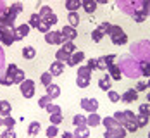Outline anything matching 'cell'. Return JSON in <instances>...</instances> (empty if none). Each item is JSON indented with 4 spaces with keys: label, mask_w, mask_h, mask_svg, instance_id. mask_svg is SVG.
Returning a JSON list of instances; mask_svg holds the SVG:
<instances>
[{
    "label": "cell",
    "mask_w": 150,
    "mask_h": 138,
    "mask_svg": "<svg viewBox=\"0 0 150 138\" xmlns=\"http://www.w3.org/2000/svg\"><path fill=\"white\" fill-rule=\"evenodd\" d=\"M79 2H81V4H83V0H79Z\"/></svg>",
    "instance_id": "003e7915"
},
{
    "label": "cell",
    "mask_w": 150,
    "mask_h": 138,
    "mask_svg": "<svg viewBox=\"0 0 150 138\" xmlns=\"http://www.w3.org/2000/svg\"><path fill=\"white\" fill-rule=\"evenodd\" d=\"M0 126H4V117L0 116Z\"/></svg>",
    "instance_id": "6125c7cd"
},
{
    "label": "cell",
    "mask_w": 150,
    "mask_h": 138,
    "mask_svg": "<svg viewBox=\"0 0 150 138\" xmlns=\"http://www.w3.org/2000/svg\"><path fill=\"white\" fill-rule=\"evenodd\" d=\"M78 76H79V78H88V79H91V71L86 67V66H79V67H78Z\"/></svg>",
    "instance_id": "f1b7e54d"
},
{
    "label": "cell",
    "mask_w": 150,
    "mask_h": 138,
    "mask_svg": "<svg viewBox=\"0 0 150 138\" xmlns=\"http://www.w3.org/2000/svg\"><path fill=\"white\" fill-rule=\"evenodd\" d=\"M0 85H4V86H11V85H14V83H12V79H9L7 76H2L0 78Z\"/></svg>",
    "instance_id": "11a10c76"
},
{
    "label": "cell",
    "mask_w": 150,
    "mask_h": 138,
    "mask_svg": "<svg viewBox=\"0 0 150 138\" xmlns=\"http://www.w3.org/2000/svg\"><path fill=\"white\" fill-rule=\"evenodd\" d=\"M4 126L7 128V130H14L16 126V119L12 116H7V117H4Z\"/></svg>",
    "instance_id": "f35d334b"
},
{
    "label": "cell",
    "mask_w": 150,
    "mask_h": 138,
    "mask_svg": "<svg viewBox=\"0 0 150 138\" xmlns=\"http://www.w3.org/2000/svg\"><path fill=\"white\" fill-rule=\"evenodd\" d=\"M97 2L95 0H83V4H81V7L85 9V12L86 14H93L95 12V9H97Z\"/></svg>",
    "instance_id": "ac0fdd59"
},
{
    "label": "cell",
    "mask_w": 150,
    "mask_h": 138,
    "mask_svg": "<svg viewBox=\"0 0 150 138\" xmlns=\"http://www.w3.org/2000/svg\"><path fill=\"white\" fill-rule=\"evenodd\" d=\"M60 48H62L64 52H67L69 55H71V54H74V43H73V42H69V40H67L66 43H62V47H60Z\"/></svg>",
    "instance_id": "60d3db41"
},
{
    "label": "cell",
    "mask_w": 150,
    "mask_h": 138,
    "mask_svg": "<svg viewBox=\"0 0 150 138\" xmlns=\"http://www.w3.org/2000/svg\"><path fill=\"white\" fill-rule=\"evenodd\" d=\"M124 130H126V131H129V133H135L136 130H138L136 121H128V123L124 124Z\"/></svg>",
    "instance_id": "bcb514c9"
},
{
    "label": "cell",
    "mask_w": 150,
    "mask_h": 138,
    "mask_svg": "<svg viewBox=\"0 0 150 138\" xmlns=\"http://www.w3.org/2000/svg\"><path fill=\"white\" fill-rule=\"evenodd\" d=\"M16 71H17V66H16V64H9L7 69H5V74H4V76H7L9 79H12L14 74H16Z\"/></svg>",
    "instance_id": "74e56055"
},
{
    "label": "cell",
    "mask_w": 150,
    "mask_h": 138,
    "mask_svg": "<svg viewBox=\"0 0 150 138\" xmlns=\"http://www.w3.org/2000/svg\"><path fill=\"white\" fill-rule=\"evenodd\" d=\"M45 135H47V138H55L57 135H59V128H57L55 124H50V126L47 128Z\"/></svg>",
    "instance_id": "f546056e"
},
{
    "label": "cell",
    "mask_w": 150,
    "mask_h": 138,
    "mask_svg": "<svg viewBox=\"0 0 150 138\" xmlns=\"http://www.w3.org/2000/svg\"><path fill=\"white\" fill-rule=\"evenodd\" d=\"M147 85H149V90H150V79H149V83H147Z\"/></svg>",
    "instance_id": "e7e4bbea"
},
{
    "label": "cell",
    "mask_w": 150,
    "mask_h": 138,
    "mask_svg": "<svg viewBox=\"0 0 150 138\" xmlns=\"http://www.w3.org/2000/svg\"><path fill=\"white\" fill-rule=\"evenodd\" d=\"M112 117H114V119L117 121V124H119V126H124V124L128 123V117H126L124 110H117V112H116V114H114Z\"/></svg>",
    "instance_id": "484cf974"
},
{
    "label": "cell",
    "mask_w": 150,
    "mask_h": 138,
    "mask_svg": "<svg viewBox=\"0 0 150 138\" xmlns=\"http://www.w3.org/2000/svg\"><path fill=\"white\" fill-rule=\"evenodd\" d=\"M64 121V116H62V112H57V114H50V124H62Z\"/></svg>",
    "instance_id": "1f68e13d"
},
{
    "label": "cell",
    "mask_w": 150,
    "mask_h": 138,
    "mask_svg": "<svg viewBox=\"0 0 150 138\" xmlns=\"http://www.w3.org/2000/svg\"><path fill=\"white\" fill-rule=\"evenodd\" d=\"M38 14L42 16V19L45 21V23H48L50 26H54V24H57V16L54 14V11L48 7V5H43L42 9H40V12Z\"/></svg>",
    "instance_id": "277c9868"
},
{
    "label": "cell",
    "mask_w": 150,
    "mask_h": 138,
    "mask_svg": "<svg viewBox=\"0 0 150 138\" xmlns=\"http://www.w3.org/2000/svg\"><path fill=\"white\" fill-rule=\"evenodd\" d=\"M135 121H136V126H138V128H145V126L149 124V117H147V116H142V114H138Z\"/></svg>",
    "instance_id": "d590c367"
},
{
    "label": "cell",
    "mask_w": 150,
    "mask_h": 138,
    "mask_svg": "<svg viewBox=\"0 0 150 138\" xmlns=\"http://www.w3.org/2000/svg\"><path fill=\"white\" fill-rule=\"evenodd\" d=\"M40 128H42V126H40L38 121H33V123L28 126V135H30V137H36V135L40 133Z\"/></svg>",
    "instance_id": "d4e9b609"
},
{
    "label": "cell",
    "mask_w": 150,
    "mask_h": 138,
    "mask_svg": "<svg viewBox=\"0 0 150 138\" xmlns=\"http://www.w3.org/2000/svg\"><path fill=\"white\" fill-rule=\"evenodd\" d=\"M69 59V54L67 52H64L62 48H59L57 52H55V61H60V62H67Z\"/></svg>",
    "instance_id": "836d02e7"
},
{
    "label": "cell",
    "mask_w": 150,
    "mask_h": 138,
    "mask_svg": "<svg viewBox=\"0 0 150 138\" xmlns=\"http://www.w3.org/2000/svg\"><path fill=\"white\" fill-rule=\"evenodd\" d=\"M98 88L104 90V92H109L112 88V83H110V76L109 74H104V76L98 79Z\"/></svg>",
    "instance_id": "2e32d148"
},
{
    "label": "cell",
    "mask_w": 150,
    "mask_h": 138,
    "mask_svg": "<svg viewBox=\"0 0 150 138\" xmlns=\"http://www.w3.org/2000/svg\"><path fill=\"white\" fill-rule=\"evenodd\" d=\"M73 124H74V128L88 126V123H86V116H83V114H76L74 117H73Z\"/></svg>",
    "instance_id": "603a6c76"
},
{
    "label": "cell",
    "mask_w": 150,
    "mask_h": 138,
    "mask_svg": "<svg viewBox=\"0 0 150 138\" xmlns=\"http://www.w3.org/2000/svg\"><path fill=\"white\" fill-rule=\"evenodd\" d=\"M110 26H112L110 23H102V24H98V28H97V30H100L102 33H104V35H109V31H110Z\"/></svg>",
    "instance_id": "681fc988"
},
{
    "label": "cell",
    "mask_w": 150,
    "mask_h": 138,
    "mask_svg": "<svg viewBox=\"0 0 150 138\" xmlns=\"http://www.w3.org/2000/svg\"><path fill=\"white\" fill-rule=\"evenodd\" d=\"M74 138H88L90 137V130H88V126H79V128H76L74 130Z\"/></svg>",
    "instance_id": "ffe728a7"
},
{
    "label": "cell",
    "mask_w": 150,
    "mask_h": 138,
    "mask_svg": "<svg viewBox=\"0 0 150 138\" xmlns=\"http://www.w3.org/2000/svg\"><path fill=\"white\" fill-rule=\"evenodd\" d=\"M140 74L150 76V62H142L140 64Z\"/></svg>",
    "instance_id": "b9f144b4"
},
{
    "label": "cell",
    "mask_w": 150,
    "mask_h": 138,
    "mask_svg": "<svg viewBox=\"0 0 150 138\" xmlns=\"http://www.w3.org/2000/svg\"><path fill=\"white\" fill-rule=\"evenodd\" d=\"M109 36H110V40H112L114 45H124V43L128 42V35H126V33L122 31V28L117 26V24H112V26H110Z\"/></svg>",
    "instance_id": "6da1fadb"
},
{
    "label": "cell",
    "mask_w": 150,
    "mask_h": 138,
    "mask_svg": "<svg viewBox=\"0 0 150 138\" xmlns=\"http://www.w3.org/2000/svg\"><path fill=\"white\" fill-rule=\"evenodd\" d=\"M19 90L23 93V97L24 98H31V97H35V81L33 79H24L21 85H19Z\"/></svg>",
    "instance_id": "3957f363"
},
{
    "label": "cell",
    "mask_w": 150,
    "mask_h": 138,
    "mask_svg": "<svg viewBox=\"0 0 150 138\" xmlns=\"http://www.w3.org/2000/svg\"><path fill=\"white\" fill-rule=\"evenodd\" d=\"M83 61H85V54H83V52H74V54L69 55V59H67V62H66V66L74 67L76 64H81Z\"/></svg>",
    "instance_id": "30bf717a"
},
{
    "label": "cell",
    "mask_w": 150,
    "mask_h": 138,
    "mask_svg": "<svg viewBox=\"0 0 150 138\" xmlns=\"http://www.w3.org/2000/svg\"><path fill=\"white\" fill-rule=\"evenodd\" d=\"M104 138H126V130H124V126H116V128L105 130Z\"/></svg>",
    "instance_id": "8992f818"
},
{
    "label": "cell",
    "mask_w": 150,
    "mask_h": 138,
    "mask_svg": "<svg viewBox=\"0 0 150 138\" xmlns=\"http://www.w3.org/2000/svg\"><path fill=\"white\" fill-rule=\"evenodd\" d=\"M11 110H12V105H11L7 100H0V116H2V117L11 116Z\"/></svg>",
    "instance_id": "d6986e66"
},
{
    "label": "cell",
    "mask_w": 150,
    "mask_h": 138,
    "mask_svg": "<svg viewBox=\"0 0 150 138\" xmlns=\"http://www.w3.org/2000/svg\"><path fill=\"white\" fill-rule=\"evenodd\" d=\"M0 138H17V137H16V131H14V130H5V131L0 135Z\"/></svg>",
    "instance_id": "f907efd6"
},
{
    "label": "cell",
    "mask_w": 150,
    "mask_h": 138,
    "mask_svg": "<svg viewBox=\"0 0 150 138\" xmlns=\"http://www.w3.org/2000/svg\"><path fill=\"white\" fill-rule=\"evenodd\" d=\"M35 55H36V50H35V47H24L23 48V57L26 59V61H31V59H35Z\"/></svg>",
    "instance_id": "44dd1931"
},
{
    "label": "cell",
    "mask_w": 150,
    "mask_h": 138,
    "mask_svg": "<svg viewBox=\"0 0 150 138\" xmlns=\"http://www.w3.org/2000/svg\"><path fill=\"white\" fill-rule=\"evenodd\" d=\"M23 9H24V7H23V4H21V2H14V4L9 7V11H11L12 14H16V16L21 14V12H23Z\"/></svg>",
    "instance_id": "e575fe53"
},
{
    "label": "cell",
    "mask_w": 150,
    "mask_h": 138,
    "mask_svg": "<svg viewBox=\"0 0 150 138\" xmlns=\"http://www.w3.org/2000/svg\"><path fill=\"white\" fill-rule=\"evenodd\" d=\"M138 110H140V114H142V116L150 117V104H149V102H147V104H142V105L138 107Z\"/></svg>",
    "instance_id": "7bdbcfd3"
},
{
    "label": "cell",
    "mask_w": 150,
    "mask_h": 138,
    "mask_svg": "<svg viewBox=\"0 0 150 138\" xmlns=\"http://www.w3.org/2000/svg\"><path fill=\"white\" fill-rule=\"evenodd\" d=\"M102 124L105 126V130H110V128L119 126V124H117V121H116L114 117H104V119H102Z\"/></svg>",
    "instance_id": "4dcf8cb0"
},
{
    "label": "cell",
    "mask_w": 150,
    "mask_h": 138,
    "mask_svg": "<svg viewBox=\"0 0 150 138\" xmlns=\"http://www.w3.org/2000/svg\"><path fill=\"white\" fill-rule=\"evenodd\" d=\"M107 71H109V76L112 78V79H116V81H119L121 78H122V69H121V66H117V64H110L107 67Z\"/></svg>",
    "instance_id": "7c38bea8"
},
{
    "label": "cell",
    "mask_w": 150,
    "mask_h": 138,
    "mask_svg": "<svg viewBox=\"0 0 150 138\" xmlns=\"http://www.w3.org/2000/svg\"><path fill=\"white\" fill-rule=\"evenodd\" d=\"M16 17H17V16L12 14V12L7 9V11H4L2 16H0V24H2V26H5V28H14Z\"/></svg>",
    "instance_id": "5b68a950"
},
{
    "label": "cell",
    "mask_w": 150,
    "mask_h": 138,
    "mask_svg": "<svg viewBox=\"0 0 150 138\" xmlns=\"http://www.w3.org/2000/svg\"><path fill=\"white\" fill-rule=\"evenodd\" d=\"M79 7H81V2L79 0H66V9L69 12H78Z\"/></svg>",
    "instance_id": "7402d4cb"
},
{
    "label": "cell",
    "mask_w": 150,
    "mask_h": 138,
    "mask_svg": "<svg viewBox=\"0 0 150 138\" xmlns=\"http://www.w3.org/2000/svg\"><path fill=\"white\" fill-rule=\"evenodd\" d=\"M86 123L90 124L91 128H95V126H100V124H102V117H100L97 112H90V114L86 116Z\"/></svg>",
    "instance_id": "e0dca14e"
},
{
    "label": "cell",
    "mask_w": 150,
    "mask_h": 138,
    "mask_svg": "<svg viewBox=\"0 0 150 138\" xmlns=\"http://www.w3.org/2000/svg\"><path fill=\"white\" fill-rule=\"evenodd\" d=\"M76 85H78V86H79V88H86V86H88V85H90V79H88V78H76Z\"/></svg>",
    "instance_id": "f6af8a7d"
},
{
    "label": "cell",
    "mask_w": 150,
    "mask_h": 138,
    "mask_svg": "<svg viewBox=\"0 0 150 138\" xmlns=\"http://www.w3.org/2000/svg\"><path fill=\"white\" fill-rule=\"evenodd\" d=\"M40 23H42V16L38 14V12H36V14L33 12V14L30 16V21H28V24H30L31 28H38V26H40Z\"/></svg>",
    "instance_id": "cb8c5ba5"
},
{
    "label": "cell",
    "mask_w": 150,
    "mask_h": 138,
    "mask_svg": "<svg viewBox=\"0 0 150 138\" xmlns=\"http://www.w3.org/2000/svg\"><path fill=\"white\" fill-rule=\"evenodd\" d=\"M7 30V28H5V26H2V24H0V38H2V35H4V31Z\"/></svg>",
    "instance_id": "91938a15"
},
{
    "label": "cell",
    "mask_w": 150,
    "mask_h": 138,
    "mask_svg": "<svg viewBox=\"0 0 150 138\" xmlns=\"http://www.w3.org/2000/svg\"><path fill=\"white\" fill-rule=\"evenodd\" d=\"M79 105L83 110H88V112H97L98 110V100L97 98H81Z\"/></svg>",
    "instance_id": "52a82bcc"
},
{
    "label": "cell",
    "mask_w": 150,
    "mask_h": 138,
    "mask_svg": "<svg viewBox=\"0 0 150 138\" xmlns=\"http://www.w3.org/2000/svg\"><path fill=\"white\" fill-rule=\"evenodd\" d=\"M62 138H74V135L69 133V131H64V133H62Z\"/></svg>",
    "instance_id": "680465c9"
},
{
    "label": "cell",
    "mask_w": 150,
    "mask_h": 138,
    "mask_svg": "<svg viewBox=\"0 0 150 138\" xmlns=\"http://www.w3.org/2000/svg\"><path fill=\"white\" fill-rule=\"evenodd\" d=\"M124 114H126L128 121H135V119H136V114H135V112H131V110H124Z\"/></svg>",
    "instance_id": "6f0895ef"
},
{
    "label": "cell",
    "mask_w": 150,
    "mask_h": 138,
    "mask_svg": "<svg viewBox=\"0 0 150 138\" xmlns=\"http://www.w3.org/2000/svg\"><path fill=\"white\" fill-rule=\"evenodd\" d=\"M147 100H149V104H150V92L147 93Z\"/></svg>",
    "instance_id": "be15d7a7"
},
{
    "label": "cell",
    "mask_w": 150,
    "mask_h": 138,
    "mask_svg": "<svg viewBox=\"0 0 150 138\" xmlns=\"http://www.w3.org/2000/svg\"><path fill=\"white\" fill-rule=\"evenodd\" d=\"M97 69H100V71L107 69V64H105L104 57H98V59H97Z\"/></svg>",
    "instance_id": "f5cc1de1"
},
{
    "label": "cell",
    "mask_w": 150,
    "mask_h": 138,
    "mask_svg": "<svg viewBox=\"0 0 150 138\" xmlns=\"http://www.w3.org/2000/svg\"><path fill=\"white\" fill-rule=\"evenodd\" d=\"M45 90H47V95L52 97V98H59L60 97V86L55 85V83H50L48 86H45Z\"/></svg>",
    "instance_id": "9a60e30c"
},
{
    "label": "cell",
    "mask_w": 150,
    "mask_h": 138,
    "mask_svg": "<svg viewBox=\"0 0 150 138\" xmlns=\"http://www.w3.org/2000/svg\"><path fill=\"white\" fill-rule=\"evenodd\" d=\"M36 30L40 31V33H43V35H45V33H48V31H50V24H48V23H45V21L42 19V23H40V26H38Z\"/></svg>",
    "instance_id": "c3c4849f"
},
{
    "label": "cell",
    "mask_w": 150,
    "mask_h": 138,
    "mask_svg": "<svg viewBox=\"0 0 150 138\" xmlns=\"http://www.w3.org/2000/svg\"><path fill=\"white\" fill-rule=\"evenodd\" d=\"M24 79H26L24 71H23V69H17V71H16V74H14V78H12V83H14V85H21Z\"/></svg>",
    "instance_id": "4316f807"
},
{
    "label": "cell",
    "mask_w": 150,
    "mask_h": 138,
    "mask_svg": "<svg viewBox=\"0 0 150 138\" xmlns=\"http://www.w3.org/2000/svg\"><path fill=\"white\" fill-rule=\"evenodd\" d=\"M104 36H105V35L100 30H97V28L91 31V40H93V42H102V40H104Z\"/></svg>",
    "instance_id": "ab89813d"
},
{
    "label": "cell",
    "mask_w": 150,
    "mask_h": 138,
    "mask_svg": "<svg viewBox=\"0 0 150 138\" xmlns=\"http://www.w3.org/2000/svg\"><path fill=\"white\" fill-rule=\"evenodd\" d=\"M52 74H50V71H47V73H43V74H42V76H40V81H42V85H43V86H48V85H50V83H52Z\"/></svg>",
    "instance_id": "8d00e7d4"
},
{
    "label": "cell",
    "mask_w": 150,
    "mask_h": 138,
    "mask_svg": "<svg viewBox=\"0 0 150 138\" xmlns=\"http://www.w3.org/2000/svg\"><path fill=\"white\" fill-rule=\"evenodd\" d=\"M149 138H150V131H149Z\"/></svg>",
    "instance_id": "03108f58"
},
{
    "label": "cell",
    "mask_w": 150,
    "mask_h": 138,
    "mask_svg": "<svg viewBox=\"0 0 150 138\" xmlns=\"http://www.w3.org/2000/svg\"><path fill=\"white\" fill-rule=\"evenodd\" d=\"M64 67H66V62L54 61L50 64V74H52V76H60V74L64 73Z\"/></svg>",
    "instance_id": "8fae6325"
},
{
    "label": "cell",
    "mask_w": 150,
    "mask_h": 138,
    "mask_svg": "<svg viewBox=\"0 0 150 138\" xmlns=\"http://www.w3.org/2000/svg\"><path fill=\"white\" fill-rule=\"evenodd\" d=\"M31 26L26 23V24H21V26H16V28H12V31H14V38L16 42H19V40H23L24 36H28V33H30Z\"/></svg>",
    "instance_id": "ba28073f"
},
{
    "label": "cell",
    "mask_w": 150,
    "mask_h": 138,
    "mask_svg": "<svg viewBox=\"0 0 150 138\" xmlns=\"http://www.w3.org/2000/svg\"><path fill=\"white\" fill-rule=\"evenodd\" d=\"M95 2H97V4H107L109 0H95Z\"/></svg>",
    "instance_id": "94428289"
},
{
    "label": "cell",
    "mask_w": 150,
    "mask_h": 138,
    "mask_svg": "<svg viewBox=\"0 0 150 138\" xmlns=\"http://www.w3.org/2000/svg\"><path fill=\"white\" fill-rule=\"evenodd\" d=\"M52 100H54V98H52V97H48V95H43V97H40V100H38V105H40V107L42 109H45L47 105H50V104H52Z\"/></svg>",
    "instance_id": "d6a6232c"
},
{
    "label": "cell",
    "mask_w": 150,
    "mask_h": 138,
    "mask_svg": "<svg viewBox=\"0 0 150 138\" xmlns=\"http://www.w3.org/2000/svg\"><path fill=\"white\" fill-rule=\"evenodd\" d=\"M109 100H110V102H112V104H117V102H119L121 100V95L117 92H114V90H109Z\"/></svg>",
    "instance_id": "ee69618b"
},
{
    "label": "cell",
    "mask_w": 150,
    "mask_h": 138,
    "mask_svg": "<svg viewBox=\"0 0 150 138\" xmlns=\"http://www.w3.org/2000/svg\"><path fill=\"white\" fill-rule=\"evenodd\" d=\"M104 61H105V64H107V67H109L110 64H114V61H116V55H114V54H109V55H104Z\"/></svg>",
    "instance_id": "816d5d0a"
},
{
    "label": "cell",
    "mask_w": 150,
    "mask_h": 138,
    "mask_svg": "<svg viewBox=\"0 0 150 138\" xmlns=\"http://www.w3.org/2000/svg\"><path fill=\"white\" fill-rule=\"evenodd\" d=\"M147 88H149V85H147V83H138V85L135 86L136 92H145Z\"/></svg>",
    "instance_id": "9f6ffc18"
},
{
    "label": "cell",
    "mask_w": 150,
    "mask_h": 138,
    "mask_svg": "<svg viewBox=\"0 0 150 138\" xmlns=\"http://www.w3.org/2000/svg\"><path fill=\"white\" fill-rule=\"evenodd\" d=\"M60 33H62V35H64V38H66V40H69V42L76 40V35H78V33H76V28L69 26V24H67V26H64Z\"/></svg>",
    "instance_id": "5bb4252c"
},
{
    "label": "cell",
    "mask_w": 150,
    "mask_h": 138,
    "mask_svg": "<svg viewBox=\"0 0 150 138\" xmlns=\"http://www.w3.org/2000/svg\"><path fill=\"white\" fill-rule=\"evenodd\" d=\"M136 98H138V92H136L135 88L133 90H126V92L121 95V100L124 104H131V102H135Z\"/></svg>",
    "instance_id": "4fadbf2b"
},
{
    "label": "cell",
    "mask_w": 150,
    "mask_h": 138,
    "mask_svg": "<svg viewBox=\"0 0 150 138\" xmlns=\"http://www.w3.org/2000/svg\"><path fill=\"white\" fill-rule=\"evenodd\" d=\"M67 21H69V26L76 28V26L79 24V14H78V12H69V14H67Z\"/></svg>",
    "instance_id": "83f0119b"
},
{
    "label": "cell",
    "mask_w": 150,
    "mask_h": 138,
    "mask_svg": "<svg viewBox=\"0 0 150 138\" xmlns=\"http://www.w3.org/2000/svg\"><path fill=\"white\" fill-rule=\"evenodd\" d=\"M86 67H88L90 71H95V69H97V59H88V62H86Z\"/></svg>",
    "instance_id": "db71d44e"
},
{
    "label": "cell",
    "mask_w": 150,
    "mask_h": 138,
    "mask_svg": "<svg viewBox=\"0 0 150 138\" xmlns=\"http://www.w3.org/2000/svg\"><path fill=\"white\" fill-rule=\"evenodd\" d=\"M16 42L14 38V31H12V28H7V30L4 31V35H2V38H0V43H4L5 47H11L12 43Z\"/></svg>",
    "instance_id": "9c48e42d"
},
{
    "label": "cell",
    "mask_w": 150,
    "mask_h": 138,
    "mask_svg": "<svg viewBox=\"0 0 150 138\" xmlns=\"http://www.w3.org/2000/svg\"><path fill=\"white\" fill-rule=\"evenodd\" d=\"M45 42L48 45H62L67 40L64 38V35L60 31H48V33H45Z\"/></svg>",
    "instance_id": "7a4b0ae2"
},
{
    "label": "cell",
    "mask_w": 150,
    "mask_h": 138,
    "mask_svg": "<svg viewBox=\"0 0 150 138\" xmlns=\"http://www.w3.org/2000/svg\"><path fill=\"white\" fill-rule=\"evenodd\" d=\"M45 110L48 112V114H57V112H62V109H60L59 105H55V104H50V105H47Z\"/></svg>",
    "instance_id": "7dc6e473"
}]
</instances>
